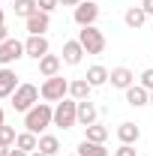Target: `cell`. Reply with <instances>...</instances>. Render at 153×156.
<instances>
[{
    "instance_id": "cell-1",
    "label": "cell",
    "mask_w": 153,
    "mask_h": 156,
    "mask_svg": "<svg viewBox=\"0 0 153 156\" xmlns=\"http://www.w3.org/2000/svg\"><path fill=\"white\" fill-rule=\"evenodd\" d=\"M54 126V105L51 102H36L27 114H24V129L33 132V135H42L45 129Z\"/></svg>"
},
{
    "instance_id": "cell-2",
    "label": "cell",
    "mask_w": 153,
    "mask_h": 156,
    "mask_svg": "<svg viewBox=\"0 0 153 156\" xmlns=\"http://www.w3.org/2000/svg\"><path fill=\"white\" fill-rule=\"evenodd\" d=\"M39 99H42V93H39L36 84H30V81H21L18 90L12 93V108H15V111H21V114H27V111H30V108L39 102Z\"/></svg>"
},
{
    "instance_id": "cell-3",
    "label": "cell",
    "mask_w": 153,
    "mask_h": 156,
    "mask_svg": "<svg viewBox=\"0 0 153 156\" xmlns=\"http://www.w3.org/2000/svg\"><path fill=\"white\" fill-rule=\"evenodd\" d=\"M54 126L57 129H72V126H78V102L72 96L60 99L57 105H54Z\"/></svg>"
},
{
    "instance_id": "cell-4",
    "label": "cell",
    "mask_w": 153,
    "mask_h": 156,
    "mask_svg": "<svg viewBox=\"0 0 153 156\" xmlns=\"http://www.w3.org/2000/svg\"><path fill=\"white\" fill-rule=\"evenodd\" d=\"M78 42H81V48H84V54H102L105 51V33L99 30V27H81L78 30Z\"/></svg>"
},
{
    "instance_id": "cell-5",
    "label": "cell",
    "mask_w": 153,
    "mask_h": 156,
    "mask_svg": "<svg viewBox=\"0 0 153 156\" xmlns=\"http://www.w3.org/2000/svg\"><path fill=\"white\" fill-rule=\"evenodd\" d=\"M39 93H42V99H45V102H54V105H57L60 99L69 96V81H66L63 75L45 78V81L39 84Z\"/></svg>"
},
{
    "instance_id": "cell-6",
    "label": "cell",
    "mask_w": 153,
    "mask_h": 156,
    "mask_svg": "<svg viewBox=\"0 0 153 156\" xmlns=\"http://www.w3.org/2000/svg\"><path fill=\"white\" fill-rule=\"evenodd\" d=\"M72 18H75L78 27H93L96 18H99V3H93V0H81L75 9H72Z\"/></svg>"
},
{
    "instance_id": "cell-7",
    "label": "cell",
    "mask_w": 153,
    "mask_h": 156,
    "mask_svg": "<svg viewBox=\"0 0 153 156\" xmlns=\"http://www.w3.org/2000/svg\"><path fill=\"white\" fill-rule=\"evenodd\" d=\"M21 57H27L21 39H12V36H9L6 42H0V66H12V63L21 60Z\"/></svg>"
},
{
    "instance_id": "cell-8",
    "label": "cell",
    "mask_w": 153,
    "mask_h": 156,
    "mask_svg": "<svg viewBox=\"0 0 153 156\" xmlns=\"http://www.w3.org/2000/svg\"><path fill=\"white\" fill-rule=\"evenodd\" d=\"M24 54L33 57V60H42L45 54H51L48 36H27V39H24Z\"/></svg>"
},
{
    "instance_id": "cell-9",
    "label": "cell",
    "mask_w": 153,
    "mask_h": 156,
    "mask_svg": "<svg viewBox=\"0 0 153 156\" xmlns=\"http://www.w3.org/2000/svg\"><path fill=\"white\" fill-rule=\"evenodd\" d=\"M108 84L117 87V90H129V87L135 84V72L129 69V66H114L111 75H108Z\"/></svg>"
},
{
    "instance_id": "cell-10",
    "label": "cell",
    "mask_w": 153,
    "mask_h": 156,
    "mask_svg": "<svg viewBox=\"0 0 153 156\" xmlns=\"http://www.w3.org/2000/svg\"><path fill=\"white\" fill-rule=\"evenodd\" d=\"M18 75L9 66H0V99H12V93L18 90Z\"/></svg>"
},
{
    "instance_id": "cell-11",
    "label": "cell",
    "mask_w": 153,
    "mask_h": 156,
    "mask_svg": "<svg viewBox=\"0 0 153 156\" xmlns=\"http://www.w3.org/2000/svg\"><path fill=\"white\" fill-rule=\"evenodd\" d=\"M24 27H27V36H45V30L51 27V15L48 12H36V15H30L24 21Z\"/></svg>"
},
{
    "instance_id": "cell-12",
    "label": "cell",
    "mask_w": 153,
    "mask_h": 156,
    "mask_svg": "<svg viewBox=\"0 0 153 156\" xmlns=\"http://www.w3.org/2000/svg\"><path fill=\"white\" fill-rule=\"evenodd\" d=\"M60 57H63V63H66V66H78V63H81V57H84L81 42H78V39H66V42H63Z\"/></svg>"
},
{
    "instance_id": "cell-13",
    "label": "cell",
    "mask_w": 153,
    "mask_h": 156,
    "mask_svg": "<svg viewBox=\"0 0 153 156\" xmlns=\"http://www.w3.org/2000/svg\"><path fill=\"white\" fill-rule=\"evenodd\" d=\"M96 120H99V108H96L93 102H90V99L78 102V126L87 129V126H93Z\"/></svg>"
},
{
    "instance_id": "cell-14",
    "label": "cell",
    "mask_w": 153,
    "mask_h": 156,
    "mask_svg": "<svg viewBox=\"0 0 153 156\" xmlns=\"http://www.w3.org/2000/svg\"><path fill=\"white\" fill-rule=\"evenodd\" d=\"M123 93H126V105H132V108H144V105H150V90L141 87V84H132V87L123 90Z\"/></svg>"
},
{
    "instance_id": "cell-15",
    "label": "cell",
    "mask_w": 153,
    "mask_h": 156,
    "mask_svg": "<svg viewBox=\"0 0 153 156\" xmlns=\"http://www.w3.org/2000/svg\"><path fill=\"white\" fill-rule=\"evenodd\" d=\"M36 63H39V72H42V78H54V75H60L63 57H60V54H45V57L36 60Z\"/></svg>"
},
{
    "instance_id": "cell-16",
    "label": "cell",
    "mask_w": 153,
    "mask_h": 156,
    "mask_svg": "<svg viewBox=\"0 0 153 156\" xmlns=\"http://www.w3.org/2000/svg\"><path fill=\"white\" fill-rule=\"evenodd\" d=\"M117 138H120V144H138V138H141V129H138V123H120L117 126Z\"/></svg>"
},
{
    "instance_id": "cell-17",
    "label": "cell",
    "mask_w": 153,
    "mask_h": 156,
    "mask_svg": "<svg viewBox=\"0 0 153 156\" xmlns=\"http://www.w3.org/2000/svg\"><path fill=\"white\" fill-rule=\"evenodd\" d=\"M90 81L87 78H75V81H69V96L75 99V102H84V99H90Z\"/></svg>"
},
{
    "instance_id": "cell-18",
    "label": "cell",
    "mask_w": 153,
    "mask_h": 156,
    "mask_svg": "<svg viewBox=\"0 0 153 156\" xmlns=\"http://www.w3.org/2000/svg\"><path fill=\"white\" fill-rule=\"evenodd\" d=\"M108 75H111V72H108L102 63H93V66L87 69V75H84V78L90 81V87H105V84H108Z\"/></svg>"
},
{
    "instance_id": "cell-19",
    "label": "cell",
    "mask_w": 153,
    "mask_h": 156,
    "mask_svg": "<svg viewBox=\"0 0 153 156\" xmlns=\"http://www.w3.org/2000/svg\"><path fill=\"white\" fill-rule=\"evenodd\" d=\"M39 153L57 156V153H60V138L51 135V132H42V135H39Z\"/></svg>"
},
{
    "instance_id": "cell-20",
    "label": "cell",
    "mask_w": 153,
    "mask_h": 156,
    "mask_svg": "<svg viewBox=\"0 0 153 156\" xmlns=\"http://www.w3.org/2000/svg\"><path fill=\"white\" fill-rule=\"evenodd\" d=\"M123 21H126V27L138 30V27H144V21H147V12H144L141 6H129V9L123 12Z\"/></svg>"
},
{
    "instance_id": "cell-21",
    "label": "cell",
    "mask_w": 153,
    "mask_h": 156,
    "mask_svg": "<svg viewBox=\"0 0 153 156\" xmlns=\"http://www.w3.org/2000/svg\"><path fill=\"white\" fill-rule=\"evenodd\" d=\"M15 147L18 150H24V153H33V150H39V135H33V132H18V138H15Z\"/></svg>"
},
{
    "instance_id": "cell-22",
    "label": "cell",
    "mask_w": 153,
    "mask_h": 156,
    "mask_svg": "<svg viewBox=\"0 0 153 156\" xmlns=\"http://www.w3.org/2000/svg\"><path fill=\"white\" fill-rule=\"evenodd\" d=\"M108 132H111V129H108V126H102V123L96 120L93 126H87V129H84V138H87V141H96V144H105Z\"/></svg>"
},
{
    "instance_id": "cell-23",
    "label": "cell",
    "mask_w": 153,
    "mask_h": 156,
    "mask_svg": "<svg viewBox=\"0 0 153 156\" xmlns=\"http://www.w3.org/2000/svg\"><path fill=\"white\" fill-rule=\"evenodd\" d=\"M78 156H111L108 150H105V144H96V141H81L78 144Z\"/></svg>"
},
{
    "instance_id": "cell-24",
    "label": "cell",
    "mask_w": 153,
    "mask_h": 156,
    "mask_svg": "<svg viewBox=\"0 0 153 156\" xmlns=\"http://www.w3.org/2000/svg\"><path fill=\"white\" fill-rule=\"evenodd\" d=\"M12 6H15V15H18V18H30V15H36L39 12V3L36 0H15V3H12Z\"/></svg>"
},
{
    "instance_id": "cell-25",
    "label": "cell",
    "mask_w": 153,
    "mask_h": 156,
    "mask_svg": "<svg viewBox=\"0 0 153 156\" xmlns=\"http://www.w3.org/2000/svg\"><path fill=\"white\" fill-rule=\"evenodd\" d=\"M15 138H18V132L12 126H0V144L3 147H15Z\"/></svg>"
},
{
    "instance_id": "cell-26",
    "label": "cell",
    "mask_w": 153,
    "mask_h": 156,
    "mask_svg": "<svg viewBox=\"0 0 153 156\" xmlns=\"http://www.w3.org/2000/svg\"><path fill=\"white\" fill-rule=\"evenodd\" d=\"M138 84H141V87H147V90H153V66L141 72V78H138Z\"/></svg>"
},
{
    "instance_id": "cell-27",
    "label": "cell",
    "mask_w": 153,
    "mask_h": 156,
    "mask_svg": "<svg viewBox=\"0 0 153 156\" xmlns=\"http://www.w3.org/2000/svg\"><path fill=\"white\" fill-rule=\"evenodd\" d=\"M36 3H39V12H48V15L60 6V0H36Z\"/></svg>"
},
{
    "instance_id": "cell-28",
    "label": "cell",
    "mask_w": 153,
    "mask_h": 156,
    "mask_svg": "<svg viewBox=\"0 0 153 156\" xmlns=\"http://www.w3.org/2000/svg\"><path fill=\"white\" fill-rule=\"evenodd\" d=\"M114 156H138V153H135V144H120L114 150Z\"/></svg>"
},
{
    "instance_id": "cell-29",
    "label": "cell",
    "mask_w": 153,
    "mask_h": 156,
    "mask_svg": "<svg viewBox=\"0 0 153 156\" xmlns=\"http://www.w3.org/2000/svg\"><path fill=\"white\" fill-rule=\"evenodd\" d=\"M6 39H9V30H6V15L0 9V42H6Z\"/></svg>"
},
{
    "instance_id": "cell-30",
    "label": "cell",
    "mask_w": 153,
    "mask_h": 156,
    "mask_svg": "<svg viewBox=\"0 0 153 156\" xmlns=\"http://www.w3.org/2000/svg\"><path fill=\"white\" fill-rule=\"evenodd\" d=\"M141 9H144L147 18H150V15H153V0H141Z\"/></svg>"
},
{
    "instance_id": "cell-31",
    "label": "cell",
    "mask_w": 153,
    "mask_h": 156,
    "mask_svg": "<svg viewBox=\"0 0 153 156\" xmlns=\"http://www.w3.org/2000/svg\"><path fill=\"white\" fill-rule=\"evenodd\" d=\"M78 3H81V0H60V6H72V9H75Z\"/></svg>"
},
{
    "instance_id": "cell-32",
    "label": "cell",
    "mask_w": 153,
    "mask_h": 156,
    "mask_svg": "<svg viewBox=\"0 0 153 156\" xmlns=\"http://www.w3.org/2000/svg\"><path fill=\"white\" fill-rule=\"evenodd\" d=\"M9 156H30V153H24V150H18V147H12V150H9Z\"/></svg>"
},
{
    "instance_id": "cell-33",
    "label": "cell",
    "mask_w": 153,
    "mask_h": 156,
    "mask_svg": "<svg viewBox=\"0 0 153 156\" xmlns=\"http://www.w3.org/2000/svg\"><path fill=\"white\" fill-rule=\"evenodd\" d=\"M9 150H12V147H3V144H0V156H9Z\"/></svg>"
},
{
    "instance_id": "cell-34",
    "label": "cell",
    "mask_w": 153,
    "mask_h": 156,
    "mask_svg": "<svg viewBox=\"0 0 153 156\" xmlns=\"http://www.w3.org/2000/svg\"><path fill=\"white\" fill-rule=\"evenodd\" d=\"M0 126H6V114H3V108H0Z\"/></svg>"
},
{
    "instance_id": "cell-35",
    "label": "cell",
    "mask_w": 153,
    "mask_h": 156,
    "mask_svg": "<svg viewBox=\"0 0 153 156\" xmlns=\"http://www.w3.org/2000/svg\"><path fill=\"white\" fill-rule=\"evenodd\" d=\"M30 156H45V153H39V150H33V153H30Z\"/></svg>"
},
{
    "instance_id": "cell-36",
    "label": "cell",
    "mask_w": 153,
    "mask_h": 156,
    "mask_svg": "<svg viewBox=\"0 0 153 156\" xmlns=\"http://www.w3.org/2000/svg\"><path fill=\"white\" fill-rule=\"evenodd\" d=\"M150 105H153V90H150Z\"/></svg>"
},
{
    "instance_id": "cell-37",
    "label": "cell",
    "mask_w": 153,
    "mask_h": 156,
    "mask_svg": "<svg viewBox=\"0 0 153 156\" xmlns=\"http://www.w3.org/2000/svg\"><path fill=\"white\" fill-rule=\"evenodd\" d=\"M72 156H78V153H72Z\"/></svg>"
}]
</instances>
